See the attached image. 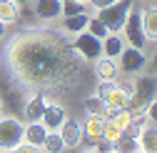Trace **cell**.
<instances>
[{
	"label": "cell",
	"instance_id": "1",
	"mask_svg": "<svg viewBox=\"0 0 157 153\" xmlns=\"http://www.w3.org/2000/svg\"><path fill=\"white\" fill-rule=\"evenodd\" d=\"M8 68L15 83L25 90H67L80 81L82 60H77L72 45L48 33H20L5 48Z\"/></svg>",
	"mask_w": 157,
	"mask_h": 153
},
{
	"label": "cell",
	"instance_id": "2",
	"mask_svg": "<svg viewBox=\"0 0 157 153\" xmlns=\"http://www.w3.org/2000/svg\"><path fill=\"white\" fill-rule=\"evenodd\" d=\"M130 10H132V0H115L112 5L97 10V18L105 23V28L110 33H120L125 20H127V15H130Z\"/></svg>",
	"mask_w": 157,
	"mask_h": 153
},
{
	"label": "cell",
	"instance_id": "3",
	"mask_svg": "<svg viewBox=\"0 0 157 153\" xmlns=\"http://www.w3.org/2000/svg\"><path fill=\"white\" fill-rule=\"evenodd\" d=\"M117 68H120V73H127V75H137V73H142L147 68V55L142 48H135V45H125L122 53L117 55Z\"/></svg>",
	"mask_w": 157,
	"mask_h": 153
},
{
	"label": "cell",
	"instance_id": "4",
	"mask_svg": "<svg viewBox=\"0 0 157 153\" xmlns=\"http://www.w3.org/2000/svg\"><path fill=\"white\" fill-rule=\"evenodd\" d=\"M23 121L13 116H0V151H15V146L23 141Z\"/></svg>",
	"mask_w": 157,
	"mask_h": 153
},
{
	"label": "cell",
	"instance_id": "5",
	"mask_svg": "<svg viewBox=\"0 0 157 153\" xmlns=\"http://www.w3.org/2000/svg\"><path fill=\"white\" fill-rule=\"evenodd\" d=\"M152 98H157V85H155L152 75H140L137 81H132V93H130V105L132 108H145Z\"/></svg>",
	"mask_w": 157,
	"mask_h": 153
},
{
	"label": "cell",
	"instance_id": "6",
	"mask_svg": "<svg viewBox=\"0 0 157 153\" xmlns=\"http://www.w3.org/2000/svg\"><path fill=\"white\" fill-rule=\"evenodd\" d=\"M72 45V50L80 55L82 60H97L102 55V40H97V38L92 35V33H87V30H82V33H77L75 35V40L70 43Z\"/></svg>",
	"mask_w": 157,
	"mask_h": 153
},
{
	"label": "cell",
	"instance_id": "7",
	"mask_svg": "<svg viewBox=\"0 0 157 153\" xmlns=\"http://www.w3.org/2000/svg\"><path fill=\"white\" fill-rule=\"evenodd\" d=\"M120 33H125V43H130V45H135V48H145V45H147L140 13H135V10H130V15H127V20H125V25H122Z\"/></svg>",
	"mask_w": 157,
	"mask_h": 153
},
{
	"label": "cell",
	"instance_id": "8",
	"mask_svg": "<svg viewBox=\"0 0 157 153\" xmlns=\"http://www.w3.org/2000/svg\"><path fill=\"white\" fill-rule=\"evenodd\" d=\"M57 133H60V138H63L65 148H80V146H82L85 133H82V126L77 123V121L65 118V121L60 123V128H57Z\"/></svg>",
	"mask_w": 157,
	"mask_h": 153
},
{
	"label": "cell",
	"instance_id": "9",
	"mask_svg": "<svg viewBox=\"0 0 157 153\" xmlns=\"http://www.w3.org/2000/svg\"><path fill=\"white\" fill-rule=\"evenodd\" d=\"M65 118H67L65 105H60V103H48L45 110H43V116H40V123H43L48 130H57Z\"/></svg>",
	"mask_w": 157,
	"mask_h": 153
},
{
	"label": "cell",
	"instance_id": "10",
	"mask_svg": "<svg viewBox=\"0 0 157 153\" xmlns=\"http://www.w3.org/2000/svg\"><path fill=\"white\" fill-rule=\"evenodd\" d=\"M48 103H50L48 93H43V90L30 93V98L25 103V121H40V116H43V110H45Z\"/></svg>",
	"mask_w": 157,
	"mask_h": 153
},
{
	"label": "cell",
	"instance_id": "11",
	"mask_svg": "<svg viewBox=\"0 0 157 153\" xmlns=\"http://www.w3.org/2000/svg\"><path fill=\"white\" fill-rule=\"evenodd\" d=\"M35 15L40 20H57L63 15V0H35Z\"/></svg>",
	"mask_w": 157,
	"mask_h": 153
},
{
	"label": "cell",
	"instance_id": "12",
	"mask_svg": "<svg viewBox=\"0 0 157 153\" xmlns=\"http://www.w3.org/2000/svg\"><path fill=\"white\" fill-rule=\"evenodd\" d=\"M95 75H97V81H117V75H120L117 60L100 55V58L95 60Z\"/></svg>",
	"mask_w": 157,
	"mask_h": 153
},
{
	"label": "cell",
	"instance_id": "13",
	"mask_svg": "<svg viewBox=\"0 0 157 153\" xmlns=\"http://www.w3.org/2000/svg\"><path fill=\"white\" fill-rule=\"evenodd\" d=\"M140 20H142V30H145L147 43H155L157 40V8L155 5L142 8L140 10Z\"/></svg>",
	"mask_w": 157,
	"mask_h": 153
},
{
	"label": "cell",
	"instance_id": "14",
	"mask_svg": "<svg viewBox=\"0 0 157 153\" xmlns=\"http://www.w3.org/2000/svg\"><path fill=\"white\" fill-rule=\"evenodd\" d=\"M137 146L145 153H155L157 151V128H155V123H145L140 128V133H137Z\"/></svg>",
	"mask_w": 157,
	"mask_h": 153
},
{
	"label": "cell",
	"instance_id": "15",
	"mask_svg": "<svg viewBox=\"0 0 157 153\" xmlns=\"http://www.w3.org/2000/svg\"><path fill=\"white\" fill-rule=\"evenodd\" d=\"M102 126H105V116H102V113H87V121L82 126V133L90 141H100L102 138Z\"/></svg>",
	"mask_w": 157,
	"mask_h": 153
},
{
	"label": "cell",
	"instance_id": "16",
	"mask_svg": "<svg viewBox=\"0 0 157 153\" xmlns=\"http://www.w3.org/2000/svg\"><path fill=\"white\" fill-rule=\"evenodd\" d=\"M102 103H105V108L107 110H120V108H130V95L120 88V85H115L105 98H102Z\"/></svg>",
	"mask_w": 157,
	"mask_h": 153
},
{
	"label": "cell",
	"instance_id": "17",
	"mask_svg": "<svg viewBox=\"0 0 157 153\" xmlns=\"http://www.w3.org/2000/svg\"><path fill=\"white\" fill-rule=\"evenodd\" d=\"M125 48V38L120 33H107L102 38V55L105 58H117Z\"/></svg>",
	"mask_w": 157,
	"mask_h": 153
},
{
	"label": "cell",
	"instance_id": "18",
	"mask_svg": "<svg viewBox=\"0 0 157 153\" xmlns=\"http://www.w3.org/2000/svg\"><path fill=\"white\" fill-rule=\"evenodd\" d=\"M87 20H90V15L85 10L77 13V15H67V18H63V30L67 35H77V33H82L87 28Z\"/></svg>",
	"mask_w": 157,
	"mask_h": 153
},
{
	"label": "cell",
	"instance_id": "19",
	"mask_svg": "<svg viewBox=\"0 0 157 153\" xmlns=\"http://www.w3.org/2000/svg\"><path fill=\"white\" fill-rule=\"evenodd\" d=\"M17 18H20V5H17L15 0H0V20L5 25H10Z\"/></svg>",
	"mask_w": 157,
	"mask_h": 153
},
{
	"label": "cell",
	"instance_id": "20",
	"mask_svg": "<svg viewBox=\"0 0 157 153\" xmlns=\"http://www.w3.org/2000/svg\"><path fill=\"white\" fill-rule=\"evenodd\" d=\"M43 151H48V153L65 151V143H63V138H60V133H57V130H48V136L43 141Z\"/></svg>",
	"mask_w": 157,
	"mask_h": 153
},
{
	"label": "cell",
	"instance_id": "21",
	"mask_svg": "<svg viewBox=\"0 0 157 153\" xmlns=\"http://www.w3.org/2000/svg\"><path fill=\"white\" fill-rule=\"evenodd\" d=\"M85 30H87V33H92V35L97 38V40H102V38H105V35L110 33V30L105 28V23H102L100 18H97V15H95V18H90V20H87V28H85Z\"/></svg>",
	"mask_w": 157,
	"mask_h": 153
},
{
	"label": "cell",
	"instance_id": "22",
	"mask_svg": "<svg viewBox=\"0 0 157 153\" xmlns=\"http://www.w3.org/2000/svg\"><path fill=\"white\" fill-rule=\"evenodd\" d=\"M85 10V3L82 0H63V15L60 18H67V15H77Z\"/></svg>",
	"mask_w": 157,
	"mask_h": 153
},
{
	"label": "cell",
	"instance_id": "23",
	"mask_svg": "<svg viewBox=\"0 0 157 153\" xmlns=\"http://www.w3.org/2000/svg\"><path fill=\"white\" fill-rule=\"evenodd\" d=\"M85 110L87 113H105V103H102V98L100 95H87L85 98Z\"/></svg>",
	"mask_w": 157,
	"mask_h": 153
},
{
	"label": "cell",
	"instance_id": "24",
	"mask_svg": "<svg viewBox=\"0 0 157 153\" xmlns=\"http://www.w3.org/2000/svg\"><path fill=\"white\" fill-rule=\"evenodd\" d=\"M15 151H17V153H35V151H43V148H40V146H33V143H28V141H20V143L15 146Z\"/></svg>",
	"mask_w": 157,
	"mask_h": 153
},
{
	"label": "cell",
	"instance_id": "25",
	"mask_svg": "<svg viewBox=\"0 0 157 153\" xmlns=\"http://www.w3.org/2000/svg\"><path fill=\"white\" fill-rule=\"evenodd\" d=\"M87 3L95 8V10H102V8H107V5H112L115 0H87Z\"/></svg>",
	"mask_w": 157,
	"mask_h": 153
},
{
	"label": "cell",
	"instance_id": "26",
	"mask_svg": "<svg viewBox=\"0 0 157 153\" xmlns=\"http://www.w3.org/2000/svg\"><path fill=\"white\" fill-rule=\"evenodd\" d=\"M5 33H8V25H5L3 20H0V40H3V38H5Z\"/></svg>",
	"mask_w": 157,
	"mask_h": 153
},
{
	"label": "cell",
	"instance_id": "27",
	"mask_svg": "<svg viewBox=\"0 0 157 153\" xmlns=\"http://www.w3.org/2000/svg\"><path fill=\"white\" fill-rule=\"evenodd\" d=\"M15 3H17V5H25V3H30V0H15Z\"/></svg>",
	"mask_w": 157,
	"mask_h": 153
},
{
	"label": "cell",
	"instance_id": "28",
	"mask_svg": "<svg viewBox=\"0 0 157 153\" xmlns=\"http://www.w3.org/2000/svg\"><path fill=\"white\" fill-rule=\"evenodd\" d=\"M0 116H3V98H0Z\"/></svg>",
	"mask_w": 157,
	"mask_h": 153
},
{
	"label": "cell",
	"instance_id": "29",
	"mask_svg": "<svg viewBox=\"0 0 157 153\" xmlns=\"http://www.w3.org/2000/svg\"><path fill=\"white\" fill-rule=\"evenodd\" d=\"M82 3H87V0H82Z\"/></svg>",
	"mask_w": 157,
	"mask_h": 153
}]
</instances>
